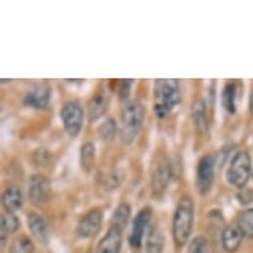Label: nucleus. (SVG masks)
<instances>
[{
    "label": "nucleus",
    "mask_w": 253,
    "mask_h": 253,
    "mask_svg": "<svg viewBox=\"0 0 253 253\" xmlns=\"http://www.w3.org/2000/svg\"><path fill=\"white\" fill-rule=\"evenodd\" d=\"M215 178V159L212 155H204L198 163L196 169V186L200 194L211 191L212 183Z\"/></svg>",
    "instance_id": "obj_7"
},
{
    "label": "nucleus",
    "mask_w": 253,
    "mask_h": 253,
    "mask_svg": "<svg viewBox=\"0 0 253 253\" xmlns=\"http://www.w3.org/2000/svg\"><path fill=\"white\" fill-rule=\"evenodd\" d=\"M192 120L196 129L199 131H206L208 129V117L206 110V102L202 98L196 100L192 105Z\"/></svg>",
    "instance_id": "obj_19"
},
{
    "label": "nucleus",
    "mask_w": 253,
    "mask_h": 253,
    "mask_svg": "<svg viewBox=\"0 0 253 253\" xmlns=\"http://www.w3.org/2000/svg\"><path fill=\"white\" fill-rule=\"evenodd\" d=\"M8 253H35V245L28 236L21 235L11 243Z\"/></svg>",
    "instance_id": "obj_24"
},
{
    "label": "nucleus",
    "mask_w": 253,
    "mask_h": 253,
    "mask_svg": "<svg viewBox=\"0 0 253 253\" xmlns=\"http://www.w3.org/2000/svg\"><path fill=\"white\" fill-rule=\"evenodd\" d=\"M243 233L237 224L227 225L223 232H221V244L223 248L228 253H235L237 249L240 248L241 241H243Z\"/></svg>",
    "instance_id": "obj_15"
},
{
    "label": "nucleus",
    "mask_w": 253,
    "mask_h": 253,
    "mask_svg": "<svg viewBox=\"0 0 253 253\" xmlns=\"http://www.w3.org/2000/svg\"><path fill=\"white\" fill-rule=\"evenodd\" d=\"M80 165L85 172H90L96 165V147L90 142L84 143L80 150Z\"/></svg>",
    "instance_id": "obj_20"
},
{
    "label": "nucleus",
    "mask_w": 253,
    "mask_h": 253,
    "mask_svg": "<svg viewBox=\"0 0 253 253\" xmlns=\"http://www.w3.org/2000/svg\"><path fill=\"white\" fill-rule=\"evenodd\" d=\"M20 227V221L17 219L15 213L4 212L1 215V247L4 248L5 240L8 239L9 235H12Z\"/></svg>",
    "instance_id": "obj_21"
},
{
    "label": "nucleus",
    "mask_w": 253,
    "mask_h": 253,
    "mask_svg": "<svg viewBox=\"0 0 253 253\" xmlns=\"http://www.w3.org/2000/svg\"><path fill=\"white\" fill-rule=\"evenodd\" d=\"M252 175V159L247 151H239L235 154L227 170V180L229 184L244 188Z\"/></svg>",
    "instance_id": "obj_4"
},
{
    "label": "nucleus",
    "mask_w": 253,
    "mask_h": 253,
    "mask_svg": "<svg viewBox=\"0 0 253 253\" xmlns=\"http://www.w3.org/2000/svg\"><path fill=\"white\" fill-rule=\"evenodd\" d=\"M102 211L98 208L90 210V211L85 213V215L79 220L77 224V235L83 239H91L94 237L97 233L100 232L101 225H102Z\"/></svg>",
    "instance_id": "obj_8"
},
{
    "label": "nucleus",
    "mask_w": 253,
    "mask_h": 253,
    "mask_svg": "<svg viewBox=\"0 0 253 253\" xmlns=\"http://www.w3.org/2000/svg\"><path fill=\"white\" fill-rule=\"evenodd\" d=\"M50 94L52 90L48 84H35L25 93L23 104L34 109H45L49 105Z\"/></svg>",
    "instance_id": "obj_12"
},
{
    "label": "nucleus",
    "mask_w": 253,
    "mask_h": 253,
    "mask_svg": "<svg viewBox=\"0 0 253 253\" xmlns=\"http://www.w3.org/2000/svg\"><path fill=\"white\" fill-rule=\"evenodd\" d=\"M122 178H124V174L121 171H113L108 178L109 190H116L117 187L122 183Z\"/></svg>",
    "instance_id": "obj_28"
},
{
    "label": "nucleus",
    "mask_w": 253,
    "mask_h": 253,
    "mask_svg": "<svg viewBox=\"0 0 253 253\" xmlns=\"http://www.w3.org/2000/svg\"><path fill=\"white\" fill-rule=\"evenodd\" d=\"M182 93L178 80L159 79L154 85V113L158 118H165L180 102Z\"/></svg>",
    "instance_id": "obj_1"
},
{
    "label": "nucleus",
    "mask_w": 253,
    "mask_h": 253,
    "mask_svg": "<svg viewBox=\"0 0 253 253\" xmlns=\"http://www.w3.org/2000/svg\"><path fill=\"white\" fill-rule=\"evenodd\" d=\"M130 213H131V208L127 203H121L117 206L116 211L113 212L112 221H110V227L118 229L121 232H124V229L127 225V221L130 219Z\"/></svg>",
    "instance_id": "obj_18"
},
{
    "label": "nucleus",
    "mask_w": 253,
    "mask_h": 253,
    "mask_svg": "<svg viewBox=\"0 0 253 253\" xmlns=\"http://www.w3.org/2000/svg\"><path fill=\"white\" fill-rule=\"evenodd\" d=\"M249 109H251V112L253 113V89L251 91V98H249Z\"/></svg>",
    "instance_id": "obj_30"
},
{
    "label": "nucleus",
    "mask_w": 253,
    "mask_h": 253,
    "mask_svg": "<svg viewBox=\"0 0 253 253\" xmlns=\"http://www.w3.org/2000/svg\"><path fill=\"white\" fill-rule=\"evenodd\" d=\"M171 180V166L166 155L154 159L151 169V190L155 196H162Z\"/></svg>",
    "instance_id": "obj_5"
},
{
    "label": "nucleus",
    "mask_w": 253,
    "mask_h": 253,
    "mask_svg": "<svg viewBox=\"0 0 253 253\" xmlns=\"http://www.w3.org/2000/svg\"><path fill=\"white\" fill-rule=\"evenodd\" d=\"M28 196L35 206L48 202L50 196V182L48 178L42 174L32 175L28 182Z\"/></svg>",
    "instance_id": "obj_9"
},
{
    "label": "nucleus",
    "mask_w": 253,
    "mask_h": 253,
    "mask_svg": "<svg viewBox=\"0 0 253 253\" xmlns=\"http://www.w3.org/2000/svg\"><path fill=\"white\" fill-rule=\"evenodd\" d=\"M151 220V208L145 207L138 212L135 219L133 220L131 231L129 233V244L133 249H139L143 243L146 228Z\"/></svg>",
    "instance_id": "obj_10"
},
{
    "label": "nucleus",
    "mask_w": 253,
    "mask_h": 253,
    "mask_svg": "<svg viewBox=\"0 0 253 253\" xmlns=\"http://www.w3.org/2000/svg\"><path fill=\"white\" fill-rule=\"evenodd\" d=\"M27 223H28V228L32 233V236L39 243L46 244L49 240V227H48L46 220L36 212H31L27 216Z\"/></svg>",
    "instance_id": "obj_13"
},
{
    "label": "nucleus",
    "mask_w": 253,
    "mask_h": 253,
    "mask_svg": "<svg viewBox=\"0 0 253 253\" xmlns=\"http://www.w3.org/2000/svg\"><path fill=\"white\" fill-rule=\"evenodd\" d=\"M237 227L245 237L253 239V208H248L237 217Z\"/></svg>",
    "instance_id": "obj_23"
},
{
    "label": "nucleus",
    "mask_w": 253,
    "mask_h": 253,
    "mask_svg": "<svg viewBox=\"0 0 253 253\" xmlns=\"http://www.w3.org/2000/svg\"><path fill=\"white\" fill-rule=\"evenodd\" d=\"M187 253H208V241L203 236L195 237L188 245Z\"/></svg>",
    "instance_id": "obj_26"
},
{
    "label": "nucleus",
    "mask_w": 253,
    "mask_h": 253,
    "mask_svg": "<svg viewBox=\"0 0 253 253\" xmlns=\"http://www.w3.org/2000/svg\"><path fill=\"white\" fill-rule=\"evenodd\" d=\"M165 249V235L159 225H154L150 229L146 241V252L147 253H163Z\"/></svg>",
    "instance_id": "obj_17"
},
{
    "label": "nucleus",
    "mask_w": 253,
    "mask_h": 253,
    "mask_svg": "<svg viewBox=\"0 0 253 253\" xmlns=\"http://www.w3.org/2000/svg\"><path fill=\"white\" fill-rule=\"evenodd\" d=\"M131 85H133V80H125L121 83L120 89H118V96H120L121 101H126L129 98Z\"/></svg>",
    "instance_id": "obj_27"
},
{
    "label": "nucleus",
    "mask_w": 253,
    "mask_h": 253,
    "mask_svg": "<svg viewBox=\"0 0 253 253\" xmlns=\"http://www.w3.org/2000/svg\"><path fill=\"white\" fill-rule=\"evenodd\" d=\"M145 120V108L139 101L126 102L121 116V139L125 145H131L139 134Z\"/></svg>",
    "instance_id": "obj_3"
},
{
    "label": "nucleus",
    "mask_w": 253,
    "mask_h": 253,
    "mask_svg": "<svg viewBox=\"0 0 253 253\" xmlns=\"http://www.w3.org/2000/svg\"><path fill=\"white\" fill-rule=\"evenodd\" d=\"M117 134V124L112 118H108L104 124L98 127V135L102 141L112 142L116 138Z\"/></svg>",
    "instance_id": "obj_25"
},
{
    "label": "nucleus",
    "mask_w": 253,
    "mask_h": 253,
    "mask_svg": "<svg viewBox=\"0 0 253 253\" xmlns=\"http://www.w3.org/2000/svg\"><path fill=\"white\" fill-rule=\"evenodd\" d=\"M194 202L190 196H183L175 208L172 219V236L175 244L183 247L191 236L194 227Z\"/></svg>",
    "instance_id": "obj_2"
},
{
    "label": "nucleus",
    "mask_w": 253,
    "mask_h": 253,
    "mask_svg": "<svg viewBox=\"0 0 253 253\" xmlns=\"http://www.w3.org/2000/svg\"><path fill=\"white\" fill-rule=\"evenodd\" d=\"M60 117L65 131L71 137H77L84 125V110L81 105L76 101H69L62 106Z\"/></svg>",
    "instance_id": "obj_6"
},
{
    "label": "nucleus",
    "mask_w": 253,
    "mask_h": 253,
    "mask_svg": "<svg viewBox=\"0 0 253 253\" xmlns=\"http://www.w3.org/2000/svg\"><path fill=\"white\" fill-rule=\"evenodd\" d=\"M236 93L237 86L235 83H228L221 91V105L229 114L236 112Z\"/></svg>",
    "instance_id": "obj_22"
},
{
    "label": "nucleus",
    "mask_w": 253,
    "mask_h": 253,
    "mask_svg": "<svg viewBox=\"0 0 253 253\" xmlns=\"http://www.w3.org/2000/svg\"><path fill=\"white\" fill-rule=\"evenodd\" d=\"M109 102H110V93H109L108 87L101 85L87 102V118H89V121L94 122L104 116L109 108Z\"/></svg>",
    "instance_id": "obj_11"
},
{
    "label": "nucleus",
    "mask_w": 253,
    "mask_h": 253,
    "mask_svg": "<svg viewBox=\"0 0 253 253\" xmlns=\"http://www.w3.org/2000/svg\"><path fill=\"white\" fill-rule=\"evenodd\" d=\"M24 203V198H23V192L17 186L8 187L3 195H1V204L5 212L9 213H15L16 211L21 210Z\"/></svg>",
    "instance_id": "obj_16"
},
{
    "label": "nucleus",
    "mask_w": 253,
    "mask_h": 253,
    "mask_svg": "<svg viewBox=\"0 0 253 253\" xmlns=\"http://www.w3.org/2000/svg\"><path fill=\"white\" fill-rule=\"evenodd\" d=\"M122 244V232L110 227L97 245L96 253H120Z\"/></svg>",
    "instance_id": "obj_14"
},
{
    "label": "nucleus",
    "mask_w": 253,
    "mask_h": 253,
    "mask_svg": "<svg viewBox=\"0 0 253 253\" xmlns=\"http://www.w3.org/2000/svg\"><path fill=\"white\" fill-rule=\"evenodd\" d=\"M241 190H243V191H241V194H240V195H239L241 203L247 204V203H249V202H252V200H253L252 199V198H253L252 194H251V192H249V191H245L244 188H241Z\"/></svg>",
    "instance_id": "obj_29"
}]
</instances>
